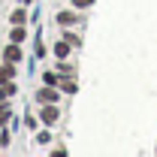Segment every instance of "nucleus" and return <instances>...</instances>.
I'll return each mask as SVG.
<instances>
[{
  "mask_svg": "<svg viewBox=\"0 0 157 157\" xmlns=\"http://www.w3.org/2000/svg\"><path fill=\"white\" fill-rule=\"evenodd\" d=\"M58 109H55V106H45V109H42V124H48V127H52V124H58Z\"/></svg>",
  "mask_w": 157,
  "mask_h": 157,
  "instance_id": "nucleus-1",
  "label": "nucleus"
},
{
  "mask_svg": "<svg viewBox=\"0 0 157 157\" xmlns=\"http://www.w3.org/2000/svg\"><path fill=\"white\" fill-rule=\"evenodd\" d=\"M3 58H6V63H18V60H21V48H18V45H6Z\"/></svg>",
  "mask_w": 157,
  "mask_h": 157,
  "instance_id": "nucleus-2",
  "label": "nucleus"
},
{
  "mask_svg": "<svg viewBox=\"0 0 157 157\" xmlns=\"http://www.w3.org/2000/svg\"><path fill=\"white\" fill-rule=\"evenodd\" d=\"M36 100L39 103H55V100H58V91H55V88H42L36 94Z\"/></svg>",
  "mask_w": 157,
  "mask_h": 157,
  "instance_id": "nucleus-3",
  "label": "nucleus"
},
{
  "mask_svg": "<svg viewBox=\"0 0 157 157\" xmlns=\"http://www.w3.org/2000/svg\"><path fill=\"white\" fill-rule=\"evenodd\" d=\"M12 76H15L12 63H3V67H0V85H9V82H12Z\"/></svg>",
  "mask_w": 157,
  "mask_h": 157,
  "instance_id": "nucleus-4",
  "label": "nucleus"
},
{
  "mask_svg": "<svg viewBox=\"0 0 157 157\" xmlns=\"http://www.w3.org/2000/svg\"><path fill=\"white\" fill-rule=\"evenodd\" d=\"M78 15L76 12H58V24H63V27H70V24H76Z\"/></svg>",
  "mask_w": 157,
  "mask_h": 157,
  "instance_id": "nucleus-5",
  "label": "nucleus"
},
{
  "mask_svg": "<svg viewBox=\"0 0 157 157\" xmlns=\"http://www.w3.org/2000/svg\"><path fill=\"white\" fill-rule=\"evenodd\" d=\"M70 48H73V45L63 39V42H58V45H55V55H58V58H67V55H70Z\"/></svg>",
  "mask_w": 157,
  "mask_h": 157,
  "instance_id": "nucleus-6",
  "label": "nucleus"
},
{
  "mask_svg": "<svg viewBox=\"0 0 157 157\" xmlns=\"http://www.w3.org/2000/svg\"><path fill=\"white\" fill-rule=\"evenodd\" d=\"M21 39H24V27L15 24V27H12V42H21Z\"/></svg>",
  "mask_w": 157,
  "mask_h": 157,
  "instance_id": "nucleus-7",
  "label": "nucleus"
},
{
  "mask_svg": "<svg viewBox=\"0 0 157 157\" xmlns=\"http://www.w3.org/2000/svg\"><path fill=\"white\" fill-rule=\"evenodd\" d=\"M12 24H24V12H21V9L12 12Z\"/></svg>",
  "mask_w": 157,
  "mask_h": 157,
  "instance_id": "nucleus-8",
  "label": "nucleus"
},
{
  "mask_svg": "<svg viewBox=\"0 0 157 157\" xmlns=\"http://www.w3.org/2000/svg\"><path fill=\"white\" fill-rule=\"evenodd\" d=\"M91 3H94V0H73V6H78V9H82V6H91Z\"/></svg>",
  "mask_w": 157,
  "mask_h": 157,
  "instance_id": "nucleus-9",
  "label": "nucleus"
},
{
  "mask_svg": "<svg viewBox=\"0 0 157 157\" xmlns=\"http://www.w3.org/2000/svg\"><path fill=\"white\" fill-rule=\"evenodd\" d=\"M18 3H30V0H18Z\"/></svg>",
  "mask_w": 157,
  "mask_h": 157,
  "instance_id": "nucleus-10",
  "label": "nucleus"
}]
</instances>
